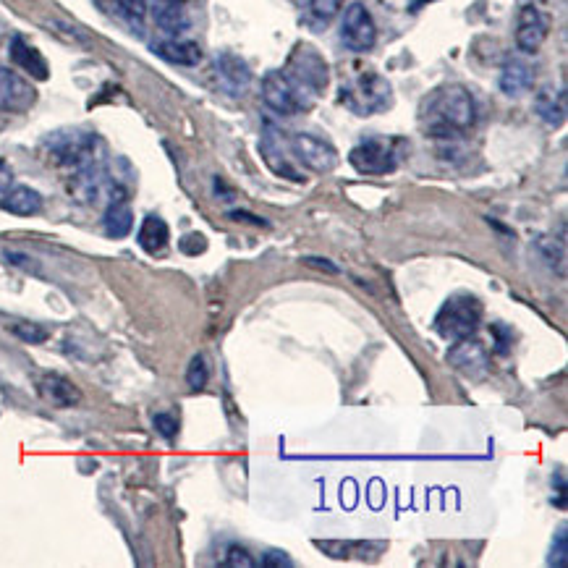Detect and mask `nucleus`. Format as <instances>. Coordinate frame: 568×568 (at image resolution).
Returning a JSON list of instances; mask_svg holds the SVG:
<instances>
[{"label":"nucleus","instance_id":"f257e3e1","mask_svg":"<svg viewBox=\"0 0 568 568\" xmlns=\"http://www.w3.org/2000/svg\"><path fill=\"white\" fill-rule=\"evenodd\" d=\"M477 121V105L472 92L461 84H443L422 100L419 124L427 137L456 139Z\"/></svg>","mask_w":568,"mask_h":568},{"label":"nucleus","instance_id":"f03ea898","mask_svg":"<svg viewBox=\"0 0 568 568\" xmlns=\"http://www.w3.org/2000/svg\"><path fill=\"white\" fill-rule=\"evenodd\" d=\"M482 315V302L474 294L459 291L445 299L440 312L435 315V330L448 341H459V338H472L480 328Z\"/></svg>","mask_w":568,"mask_h":568},{"label":"nucleus","instance_id":"7ed1b4c3","mask_svg":"<svg viewBox=\"0 0 568 568\" xmlns=\"http://www.w3.org/2000/svg\"><path fill=\"white\" fill-rule=\"evenodd\" d=\"M341 100L356 116H372V113H380L391 105V84L375 71H367V74L356 76L349 87L343 84Z\"/></svg>","mask_w":568,"mask_h":568},{"label":"nucleus","instance_id":"20e7f679","mask_svg":"<svg viewBox=\"0 0 568 568\" xmlns=\"http://www.w3.org/2000/svg\"><path fill=\"white\" fill-rule=\"evenodd\" d=\"M262 100L267 103V108H273L281 116H296L302 110H309L315 97L299 87L286 71H270L262 79Z\"/></svg>","mask_w":568,"mask_h":568},{"label":"nucleus","instance_id":"39448f33","mask_svg":"<svg viewBox=\"0 0 568 568\" xmlns=\"http://www.w3.org/2000/svg\"><path fill=\"white\" fill-rule=\"evenodd\" d=\"M398 142L396 139L372 137L356 144L349 155V163L362 176H388L398 168Z\"/></svg>","mask_w":568,"mask_h":568},{"label":"nucleus","instance_id":"423d86ee","mask_svg":"<svg viewBox=\"0 0 568 568\" xmlns=\"http://www.w3.org/2000/svg\"><path fill=\"white\" fill-rule=\"evenodd\" d=\"M50 152L53 158L61 165H69L76 171H89L95 168V147L97 139L92 134H84V131H61V134H53L48 139Z\"/></svg>","mask_w":568,"mask_h":568},{"label":"nucleus","instance_id":"0eeeda50","mask_svg":"<svg viewBox=\"0 0 568 568\" xmlns=\"http://www.w3.org/2000/svg\"><path fill=\"white\" fill-rule=\"evenodd\" d=\"M286 74L294 79L309 95L317 97L322 89L328 87V63L322 61V55L309 45H299L294 55L288 58Z\"/></svg>","mask_w":568,"mask_h":568},{"label":"nucleus","instance_id":"6e6552de","mask_svg":"<svg viewBox=\"0 0 568 568\" xmlns=\"http://www.w3.org/2000/svg\"><path fill=\"white\" fill-rule=\"evenodd\" d=\"M341 40L343 45L354 50V53H367V50L375 48L377 27L364 3H351V6L346 8L341 24Z\"/></svg>","mask_w":568,"mask_h":568},{"label":"nucleus","instance_id":"1a4fd4ad","mask_svg":"<svg viewBox=\"0 0 568 568\" xmlns=\"http://www.w3.org/2000/svg\"><path fill=\"white\" fill-rule=\"evenodd\" d=\"M291 150L299 158V163L307 165L309 171L330 173L338 165L336 147L315 134H294L291 137Z\"/></svg>","mask_w":568,"mask_h":568},{"label":"nucleus","instance_id":"9d476101","mask_svg":"<svg viewBox=\"0 0 568 568\" xmlns=\"http://www.w3.org/2000/svg\"><path fill=\"white\" fill-rule=\"evenodd\" d=\"M37 103V89L14 69L0 66V110L3 113H27Z\"/></svg>","mask_w":568,"mask_h":568},{"label":"nucleus","instance_id":"9b49d317","mask_svg":"<svg viewBox=\"0 0 568 568\" xmlns=\"http://www.w3.org/2000/svg\"><path fill=\"white\" fill-rule=\"evenodd\" d=\"M448 362L461 375L472 377V380H480L490 370V356H487L485 346L480 341H472V338H459L453 343L451 351H448Z\"/></svg>","mask_w":568,"mask_h":568},{"label":"nucleus","instance_id":"f8f14e48","mask_svg":"<svg viewBox=\"0 0 568 568\" xmlns=\"http://www.w3.org/2000/svg\"><path fill=\"white\" fill-rule=\"evenodd\" d=\"M548 37V19L537 6H524L519 11V27H516V45L521 53H537Z\"/></svg>","mask_w":568,"mask_h":568},{"label":"nucleus","instance_id":"ddd939ff","mask_svg":"<svg viewBox=\"0 0 568 568\" xmlns=\"http://www.w3.org/2000/svg\"><path fill=\"white\" fill-rule=\"evenodd\" d=\"M215 66H218L220 84H223L231 95L247 92V87L252 84V69L247 66V61H241L239 55L233 53H220L218 58H215Z\"/></svg>","mask_w":568,"mask_h":568},{"label":"nucleus","instance_id":"4468645a","mask_svg":"<svg viewBox=\"0 0 568 568\" xmlns=\"http://www.w3.org/2000/svg\"><path fill=\"white\" fill-rule=\"evenodd\" d=\"M8 55H11V61H14L24 74H29L32 79H37V82H45L50 76L48 61H45L40 50L32 48L24 37H14V40H11Z\"/></svg>","mask_w":568,"mask_h":568},{"label":"nucleus","instance_id":"2eb2a0df","mask_svg":"<svg viewBox=\"0 0 568 568\" xmlns=\"http://www.w3.org/2000/svg\"><path fill=\"white\" fill-rule=\"evenodd\" d=\"M0 210L19 215V218H32V215H37L42 210V194L29 189V186H11L0 197Z\"/></svg>","mask_w":568,"mask_h":568},{"label":"nucleus","instance_id":"dca6fc26","mask_svg":"<svg viewBox=\"0 0 568 568\" xmlns=\"http://www.w3.org/2000/svg\"><path fill=\"white\" fill-rule=\"evenodd\" d=\"M534 110L548 126H563V121H566V92L555 87H542L534 97Z\"/></svg>","mask_w":568,"mask_h":568},{"label":"nucleus","instance_id":"f3484780","mask_svg":"<svg viewBox=\"0 0 568 568\" xmlns=\"http://www.w3.org/2000/svg\"><path fill=\"white\" fill-rule=\"evenodd\" d=\"M152 53L176 66H197L202 61V48L189 40H160L152 45Z\"/></svg>","mask_w":568,"mask_h":568},{"label":"nucleus","instance_id":"a211bd4d","mask_svg":"<svg viewBox=\"0 0 568 568\" xmlns=\"http://www.w3.org/2000/svg\"><path fill=\"white\" fill-rule=\"evenodd\" d=\"M152 16H155V24L171 37H178L189 29L186 11L178 0H152Z\"/></svg>","mask_w":568,"mask_h":568},{"label":"nucleus","instance_id":"6ab92c4d","mask_svg":"<svg viewBox=\"0 0 568 568\" xmlns=\"http://www.w3.org/2000/svg\"><path fill=\"white\" fill-rule=\"evenodd\" d=\"M137 241L147 254H163L165 247H168V241H171V228H168V223H165L160 215H147V218L142 220Z\"/></svg>","mask_w":568,"mask_h":568},{"label":"nucleus","instance_id":"aec40b11","mask_svg":"<svg viewBox=\"0 0 568 568\" xmlns=\"http://www.w3.org/2000/svg\"><path fill=\"white\" fill-rule=\"evenodd\" d=\"M532 82V66L524 61H508L506 66H503V71H500V89H503V95L508 97L527 95L529 89H532Z\"/></svg>","mask_w":568,"mask_h":568},{"label":"nucleus","instance_id":"412c9836","mask_svg":"<svg viewBox=\"0 0 568 568\" xmlns=\"http://www.w3.org/2000/svg\"><path fill=\"white\" fill-rule=\"evenodd\" d=\"M103 228L110 239H126L134 228V213H131L129 202L124 197H116L105 210Z\"/></svg>","mask_w":568,"mask_h":568},{"label":"nucleus","instance_id":"4be33fe9","mask_svg":"<svg viewBox=\"0 0 568 568\" xmlns=\"http://www.w3.org/2000/svg\"><path fill=\"white\" fill-rule=\"evenodd\" d=\"M40 388H42V396L48 398L50 404H55V406H74L82 401L79 388L61 375H48L45 380H42Z\"/></svg>","mask_w":568,"mask_h":568},{"label":"nucleus","instance_id":"5701e85b","mask_svg":"<svg viewBox=\"0 0 568 568\" xmlns=\"http://www.w3.org/2000/svg\"><path fill=\"white\" fill-rule=\"evenodd\" d=\"M262 155H265L267 165H270V168H273V171L278 173V176L291 178V181H304L302 173L296 171L294 165H291L286 158H283L281 144L275 142L273 131H270V134H267V137H265V142H262Z\"/></svg>","mask_w":568,"mask_h":568},{"label":"nucleus","instance_id":"b1692460","mask_svg":"<svg viewBox=\"0 0 568 568\" xmlns=\"http://www.w3.org/2000/svg\"><path fill=\"white\" fill-rule=\"evenodd\" d=\"M207 380H210V370H207L205 356L197 354L192 362H189V370H186V383H189L192 391H202V388L207 385Z\"/></svg>","mask_w":568,"mask_h":568},{"label":"nucleus","instance_id":"393cba45","mask_svg":"<svg viewBox=\"0 0 568 568\" xmlns=\"http://www.w3.org/2000/svg\"><path fill=\"white\" fill-rule=\"evenodd\" d=\"M307 6L317 21H330L341 11L343 0H307Z\"/></svg>","mask_w":568,"mask_h":568},{"label":"nucleus","instance_id":"a878e982","mask_svg":"<svg viewBox=\"0 0 568 568\" xmlns=\"http://www.w3.org/2000/svg\"><path fill=\"white\" fill-rule=\"evenodd\" d=\"M566 555H568V534H566V524L558 529L553 540V550H550V566H566Z\"/></svg>","mask_w":568,"mask_h":568},{"label":"nucleus","instance_id":"bb28decb","mask_svg":"<svg viewBox=\"0 0 568 568\" xmlns=\"http://www.w3.org/2000/svg\"><path fill=\"white\" fill-rule=\"evenodd\" d=\"M223 563H226V566H231V568H254V566H257L252 555L241 548V545H231V548L226 550V561H223Z\"/></svg>","mask_w":568,"mask_h":568},{"label":"nucleus","instance_id":"cd10ccee","mask_svg":"<svg viewBox=\"0 0 568 568\" xmlns=\"http://www.w3.org/2000/svg\"><path fill=\"white\" fill-rule=\"evenodd\" d=\"M178 249L189 257H197V254L207 252V239L202 233H186L184 239L178 241Z\"/></svg>","mask_w":568,"mask_h":568},{"label":"nucleus","instance_id":"c85d7f7f","mask_svg":"<svg viewBox=\"0 0 568 568\" xmlns=\"http://www.w3.org/2000/svg\"><path fill=\"white\" fill-rule=\"evenodd\" d=\"M14 333L19 338H24V341H29V343L48 341V330L40 328V325H29V322H21V325H16Z\"/></svg>","mask_w":568,"mask_h":568},{"label":"nucleus","instance_id":"c756f323","mask_svg":"<svg viewBox=\"0 0 568 568\" xmlns=\"http://www.w3.org/2000/svg\"><path fill=\"white\" fill-rule=\"evenodd\" d=\"M155 430H158L163 438L173 440V438H176V432H178V419L173 417V414H168V411H163V414H155Z\"/></svg>","mask_w":568,"mask_h":568},{"label":"nucleus","instance_id":"7c9ffc66","mask_svg":"<svg viewBox=\"0 0 568 568\" xmlns=\"http://www.w3.org/2000/svg\"><path fill=\"white\" fill-rule=\"evenodd\" d=\"M116 3L126 16H131V19L142 21L144 14H147V0H116Z\"/></svg>","mask_w":568,"mask_h":568},{"label":"nucleus","instance_id":"2f4dec72","mask_svg":"<svg viewBox=\"0 0 568 568\" xmlns=\"http://www.w3.org/2000/svg\"><path fill=\"white\" fill-rule=\"evenodd\" d=\"M493 336H495V346H498V354H508V349H511V343H514V333L506 328V325H493Z\"/></svg>","mask_w":568,"mask_h":568},{"label":"nucleus","instance_id":"473e14b6","mask_svg":"<svg viewBox=\"0 0 568 568\" xmlns=\"http://www.w3.org/2000/svg\"><path fill=\"white\" fill-rule=\"evenodd\" d=\"M262 566H273V568H283V566H294V561L288 558L286 553H278V550H273V553H267L265 558H262Z\"/></svg>","mask_w":568,"mask_h":568},{"label":"nucleus","instance_id":"72a5a7b5","mask_svg":"<svg viewBox=\"0 0 568 568\" xmlns=\"http://www.w3.org/2000/svg\"><path fill=\"white\" fill-rule=\"evenodd\" d=\"M14 186V171H11V165L6 160L0 158V194L8 192Z\"/></svg>","mask_w":568,"mask_h":568},{"label":"nucleus","instance_id":"f704fd0d","mask_svg":"<svg viewBox=\"0 0 568 568\" xmlns=\"http://www.w3.org/2000/svg\"><path fill=\"white\" fill-rule=\"evenodd\" d=\"M228 218L231 220H244V223H254V226H267V220L265 218H257V215H252V213H244V210H233V213H228Z\"/></svg>","mask_w":568,"mask_h":568},{"label":"nucleus","instance_id":"c9c22d12","mask_svg":"<svg viewBox=\"0 0 568 568\" xmlns=\"http://www.w3.org/2000/svg\"><path fill=\"white\" fill-rule=\"evenodd\" d=\"M307 265L312 267H322V270H328V273H338L336 265H330V260H320V257H309V260H304Z\"/></svg>","mask_w":568,"mask_h":568}]
</instances>
